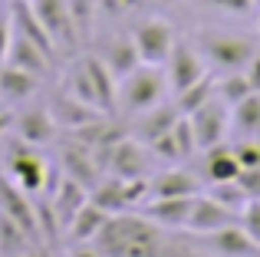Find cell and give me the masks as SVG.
Here are the masks:
<instances>
[{"label": "cell", "instance_id": "obj_1", "mask_svg": "<svg viewBox=\"0 0 260 257\" xmlns=\"http://www.w3.org/2000/svg\"><path fill=\"white\" fill-rule=\"evenodd\" d=\"M4 175L17 188H23L26 195H33V198L50 195L53 185H56V181H53L56 172H53L50 162L43 158V152H40L37 145H30V142L17 139V135H13L4 148Z\"/></svg>", "mask_w": 260, "mask_h": 257}, {"label": "cell", "instance_id": "obj_2", "mask_svg": "<svg viewBox=\"0 0 260 257\" xmlns=\"http://www.w3.org/2000/svg\"><path fill=\"white\" fill-rule=\"evenodd\" d=\"M194 46L201 50V56L208 59L214 70H221V73L247 70V63L260 50L257 40L241 37V33H224V30H201L194 37Z\"/></svg>", "mask_w": 260, "mask_h": 257}, {"label": "cell", "instance_id": "obj_3", "mask_svg": "<svg viewBox=\"0 0 260 257\" xmlns=\"http://www.w3.org/2000/svg\"><path fill=\"white\" fill-rule=\"evenodd\" d=\"M165 86L168 79L161 73V66L142 63L125 79H119V109L128 112V116H142V112L155 109L165 99Z\"/></svg>", "mask_w": 260, "mask_h": 257}, {"label": "cell", "instance_id": "obj_4", "mask_svg": "<svg viewBox=\"0 0 260 257\" xmlns=\"http://www.w3.org/2000/svg\"><path fill=\"white\" fill-rule=\"evenodd\" d=\"M132 43H135V50H139V59H142V63H148V66H165L178 40H175V30H172V23H168V20L148 17V20H142V23L132 30Z\"/></svg>", "mask_w": 260, "mask_h": 257}, {"label": "cell", "instance_id": "obj_5", "mask_svg": "<svg viewBox=\"0 0 260 257\" xmlns=\"http://www.w3.org/2000/svg\"><path fill=\"white\" fill-rule=\"evenodd\" d=\"M188 122H191V132H194L198 152H208L211 145L224 142V135H228V125H231V106L224 103V99H217V92H214V96H211L208 103L201 106V109L191 112Z\"/></svg>", "mask_w": 260, "mask_h": 257}, {"label": "cell", "instance_id": "obj_6", "mask_svg": "<svg viewBox=\"0 0 260 257\" xmlns=\"http://www.w3.org/2000/svg\"><path fill=\"white\" fill-rule=\"evenodd\" d=\"M208 76V59L201 56V50H198L194 43H184V40H178L172 56H168L165 63V79L168 86H172L175 92L188 89V86H194L198 79Z\"/></svg>", "mask_w": 260, "mask_h": 257}, {"label": "cell", "instance_id": "obj_7", "mask_svg": "<svg viewBox=\"0 0 260 257\" xmlns=\"http://www.w3.org/2000/svg\"><path fill=\"white\" fill-rule=\"evenodd\" d=\"M30 7H33V13L40 17V23L46 26V33L53 37L56 50H73V46L79 43L70 0H30Z\"/></svg>", "mask_w": 260, "mask_h": 257}, {"label": "cell", "instance_id": "obj_8", "mask_svg": "<svg viewBox=\"0 0 260 257\" xmlns=\"http://www.w3.org/2000/svg\"><path fill=\"white\" fill-rule=\"evenodd\" d=\"M237 218H241V214H237L234 208L221 205L214 195H194V205H191L184 231L201 238V234H211V231H221V228H228V224H237Z\"/></svg>", "mask_w": 260, "mask_h": 257}, {"label": "cell", "instance_id": "obj_9", "mask_svg": "<svg viewBox=\"0 0 260 257\" xmlns=\"http://www.w3.org/2000/svg\"><path fill=\"white\" fill-rule=\"evenodd\" d=\"M106 168L115 178H145L148 172V152L139 139H119L106 155Z\"/></svg>", "mask_w": 260, "mask_h": 257}, {"label": "cell", "instance_id": "obj_10", "mask_svg": "<svg viewBox=\"0 0 260 257\" xmlns=\"http://www.w3.org/2000/svg\"><path fill=\"white\" fill-rule=\"evenodd\" d=\"M46 201H50V211H53V218H56L59 231H66V228H70V221L76 218V211L89 201V188L79 185V181L70 178V175H59Z\"/></svg>", "mask_w": 260, "mask_h": 257}, {"label": "cell", "instance_id": "obj_11", "mask_svg": "<svg viewBox=\"0 0 260 257\" xmlns=\"http://www.w3.org/2000/svg\"><path fill=\"white\" fill-rule=\"evenodd\" d=\"M56 132H59V125H56V119H53L50 106H33V109H23L13 119V135L30 142V145H37V148L50 145V142L56 139Z\"/></svg>", "mask_w": 260, "mask_h": 257}, {"label": "cell", "instance_id": "obj_12", "mask_svg": "<svg viewBox=\"0 0 260 257\" xmlns=\"http://www.w3.org/2000/svg\"><path fill=\"white\" fill-rule=\"evenodd\" d=\"M152 152L158 155L161 162H172V165H178V162H184V158H191V155L198 152V145H194V132H191L188 116H181V119L175 122V128H168L161 139H155V142H152Z\"/></svg>", "mask_w": 260, "mask_h": 257}, {"label": "cell", "instance_id": "obj_13", "mask_svg": "<svg viewBox=\"0 0 260 257\" xmlns=\"http://www.w3.org/2000/svg\"><path fill=\"white\" fill-rule=\"evenodd\" d=\"M201 244H208L214 254L221 257H257V241L244 231V224H228L221 231L201 234Z\"/></svg>", "mask_w": 260, "mask_h": 257}, {"label": "cell", "instance_id": "obj_14", "mask_svg": "<svg viewBox=\"0 0 260 257\" xmlns=\"http://www.w3.org/2000/svg\"><path fill=\"white\" fill-rule=\"evenodd\" d=\"M99 158L92 155V148H86L83 142H73V145H63V175L76 178L79 185H86L92 191L99 185Z\"/></svg>", "mask_w": 260, "mask_h": 257}, {"label": "cell", "instance_id": "obj_15", "mask_svg": "<svg viewBox=\"0 0 260 257\" xmlns=\"http://www.w3.org/2000/svg\"><path fill=\"white\" fill-rule=\"evenodd\" d=\"M7 63L17 66V70L33 73V76H40V79H43L46 73L53 70V56H50V53L40 50L33 40L20 37L17 30H13V40H10V53H7Z\"/></svg>", "mask_w": 260, "mask_h": 257}, {"label": "cell", "instance_id": "obj_16", "mask_svg": "<svg viewBox=\"0 0 260 257\" xmlns=\"http://www.w3.org/2000/svg\"><path fill=\"white\" fill-rule=\"evenodd\" d=\"M148 195L152 198H194V195H201V181L184 168H168L148 181Z\"/></svg>", "mask_w": 260, "mask_h": 257}, {"label": "cell", "instance_id": "obj_17", "mask_svg": "<svg viewBox=\"0 0 260 257\" xmlns=\"http://www.w3.org/2000/svg\"><path fill=\"white\" fill-rule=\"evenodd\" d=\"M241 162H237V152L231 145H224V142H217V145H211L208 152H204V178L211 181V185H221V181H237L241 178Z\"/></svg>", "mask_w": 260, "mask_h": 257}, {"label": "cell", "instance_id": "obj_18", "mask_svg": "<svg viewBox=\"0 0 260 257\" xmlns=\"http://www.w3.org/2000/svg\"><path fill=\"white\" fill-rule=\"evenodd\" d=\"M50 112H53V119H56V125H59V128H70V132H76V128H83V125H89V122H95L99 116H106V112L86 106L83 99L70 96V92H63L59 99H53Z\"/></svg>", "mask_w": 260, "mask_h": 257}, {"label": "cell", "instance_id": "obj_19", "mask_svg": "<svg viewBox=\"0 0 260 257\" xmlns=\"http://www.w3.org/2000/svg\"><path fill=\"white\" fill-rule=\"evenodd\" d=\"M178 119H181V112H178L175 103L172 106L158 103L155 109H148V112H142V116H139V122H135V139L145 142V145H152V142L161 139L168 128H175Z\"/></svg>", "mask_w": 260, "mask_h": 257}, {"label": "cell", "instance_id": "obj_20", "mask_svg": "<svg viewBox=\"0 0 260 257\" xmlns=\"http://www.w3.org/2000/svg\"><path fill=\"white\" fill-rule=\"evenodd\" d=\"M106 221H109V211H102L95 201H86V205L76 211V218L70 221V228H66V238H70L73 244H92V241L102 234Z\"/></svg>", "mask_w": 260, "mask_h": 257}, {"label": "cell", "instance_id": "obj_21", "mask_svg": "<svg viewBox=\"0 0 260 257\" xmlns=\"http://www.w3.org/2000/svg\"><path fill=\"white\" fill-rule=\"evenodd\" d=\"M191 205H194V198H152L142 214L148 221H155L158 228H184Z\"/></svg>", "mask_w": 260, "mask_h": 257}, {"label": "cell", "instance_id": "obj_22", "mask_svg": "<svg viewBox=\"0 0 260 257\" xmlns=\"http://www.w3.org/2000/svg\"><path fill=\"white\" fill-rule=\"evenodd\" d=\"M37 89H40V76H33V73H26V70H17V66H10V63L0 66V99H4V103H10V106L26 103Z\"/></svg>", "mask_w": 260, "mask_h": 257}, {"label": "cell", "instance_id": "obj_23", "mask_svg": "<svg viewBox=\"0 0 260 257\" xmlns=\"http://www.w3.org/2000/svg\"><path fill=\"white\" fill-rule=\"evenodd\" d=\"M102 63L112 70V76H115V79H125L132 70H139L142 59H139V50H135L132 37H128V40H125V37L109 40L106 50H102Z\"/></svg>", "mask_w": 260, "mask_h": 257}, {"label": "cell", "instance_id": "obj_24", "mask_svg": "<svg viewBox=\"0 0 260 257\" xmlns=\"http://www.w3.org/2000/svg\"><path fill=\"white\" fill-rule=\"evenodd\" d=\"M33 244H40L23 224L10 218V214L0 211V257H20L23 251H30Z\"/></svg>", "mask_w": 260, "mask_h": 257}, {"label": "cell", "instance_id": "obj_25", "mask_svg": "<svg viewBox=\"0 0 260 257\" xmlns=\"http://www.w3.org/2000/svg\"><path fill=\"white\" fill-rule=\"evenodd\" d=\"M231 122L241 135L247 139H260V92H250L244 103H237L231 109Z\"/></svg>", "mask_w": 260, "mask_h": 257}, {"label": "cell", "instance_id": "obj_26", "mask_svg": "<svg viewBox=\"0 0 260 257\" xmlns=\"http://www.w3.org/2000/svg\"><path fill=\"white\" fill-rule=\"evenodd\" d=\"M214 92H217V99H224V103L234 109L237 103H244V99L254 92V86H250V79L244 76V70H241V73H224L221 79H214Z\"/></svg>", "mask_w": 260, "mask_h": 257}, {"label": "cell", "instance_id": "obj_27", "mask_svg": "<svg viewBox=\"0 0 260 257\" xmlns=\"http://www.w3.org/2000/svg\"><path fill=\"white\" fill-rule=\"evenodd\" d=\"M175 106H178V112L181 116H191L194 109H201L204 103H208L211 96H214V79L211 76H204V79H198L194 86H188V89H181V92H175Z\"/></svg>", "mask_w": 260, "mask_h": 257}, {"label": "cell", "instance_id": "obj_28", "mask_svg": "<svg viewBox=\"0 0 260 257\" xmlns=\"http://www.w3.org/2000/svg\"><path fill=\"white\" fill-rule=\"evenodd\" d=\"M208 195H214L221 205L234 208L237 214H241V211H244V205L250 201V198H247V191H244L237 181H221V185H211V191H208Z\"/></svg>", "mask_w": 260, "mask_h": 257}, {"label": "cell", "instance_id": "obj_29", "mask_svg": "<svg viewBox=\"0 0 260 257\" xmlns=\"http://www.w3.org/2000/svg\"><path fill=\"white\" fill-rule=\"evenodd\" d=\"M70 10H73V23H76L79 40H86V37H89V30H92L95 0H70Z\"/></svg>", "mask_w": 260, "mask_h": 257}, {"label": "cell", "instance_id": "obj_30", "mask_svg": "<svg viewBox=\"0 0 260 257\" xmlns=\"http://www.w3.org/2000/svg\"><path fill=\"white\" fill-rule=\"evenodd\" d=\"M241 224H244V231H247L250 238L257 241V247H260V198H250L247 205H244Z\"/></svg>", "mask_w": 260, "mask_h": 257}, {"label": "cell", "instance_id": "obj_31", "mask_svg": "<svg viewBox=\"0 0 260 257\" xmlns=\"http://www.w3.org/2000/svg\"><path fill=\"white\" fill-rule=\"evenodd\" d=\"M241 168H260V139H244L234 145Z\"/></svg>", "mask_w": 260, "mask_h": 257}, {"label": "cell", "instance_id": "obj_32", "mask_svg": "<svg viewBox=\"0 0 260 257\" xmlns=\"http://www.w3.org/2000/svg\"><path fill=\"white\" fill-rule=\"evenodd\" d=\"M10 40H13V13H10V7L0 4V66L7 63V53H10Z\"/></svg>", "mask_w": 260, "mask_h": 257}, {"label": "cell", "instance_id": "obj_33", "mask_svg": "<svg viewBox=\"0 0 260 257\" xmlns=\"http://www.w3.org/2000/svg\"><path fill=\"white\" fill-rule=\"evenodd\" d=\"M208 4L224 13H234V17H244V13L257 10V0H208Z\"/></svg>", "mask_w": 260, "mask_h": 257}, {"label": "cell", "instance_id": "obj_34", "mask_svg": "<svg viewBox=\"0 0 260 257\" xmlns=\"http://www.w3.org/2000/svg\"><path fill=\"white\" fill-rule=\"evenodd\" d=\"M237 185L247 191V198H260V168H244Z\"/></svg>", "mask_w": 260, "mask_h": 257}, {"label": "cell", "instance_id": "obj_35", "mask_svg": "<svg viewBox=\"0 0 260 257\" xmlns=\"http://www.w3.org/2000/svg\"><path fill=\"white\" fill-rule=\"evenodd\" d=\"M244 76L250 79V86H254V92H260V50L254 53V59L247 63V70H244Z\"/></svg>", "mask_w": 260, "mask_h": 257}, {"label": "cell", "instance_id": "obj_36", "mask_svg": "<svg viewBox=\"0 0 260 257\" xmlns=\"http://www.w3.org/2000/svg\"><path fill=\"white\" fill-rule=\"evenodd\" d=\"M70 257H106V254H102V251H99V247H95V251H92V247H86V244H79V247H76V251H70Z\"/></svg>", "mask_w": 260, "mask_h": 257}, {"label": "cell", "instance_id": "obj_37", "mask_svg": "<svg viewBox=\"0 0 260 257\" xmlns=\"http://www.w3.org/2000/svg\"><path fill=\"white\" fill-rule=\"evenodd\" d=\"M20 257H53L50 251H46V247L43 244H33L30 247V251H23V254H20Z\"/></svg>", "mask_w": 260, "mask_h": 257}, {"label": "cell", "instance_id": "obj_38", "mask_svg": "<svg viewBox=\"0 0 260 257\" xmlns=\"http://www.w3.org/2000/svg\"><path fill=\"white\" fill-rule=\"evenodd\" d=\"M115 4H119V10H128V7H139L142 0H115Z\"/></svg>", "mask_w": 260, "mask_h": 257}, {"label": "cell", "instance_id": "obj_39", "mask_svg": "<svg viewBox=\"0 0 260 257\" xmlns=\"http://www.w3.org/2000/svg\"><path fill=\"white\" fill-rule=\"evenodd\" d=\"M257 33H260V7H257Z\"/></svg>", "mask_w": 260, "mask_h": 257}, {"label": "cell", "instance_id": "obj_40", "mask_svg": "<svg viewBox=\"0 0 260 257\" xmlns=\"http://www.w3.org/2000/svg\"><path fill=\"white\" fill-rule=\"evenodd\" d=\"M257 7H260V0H257Z\"/></svg>", "mask_w": 260, "mask_h": 257}]
</instances>
